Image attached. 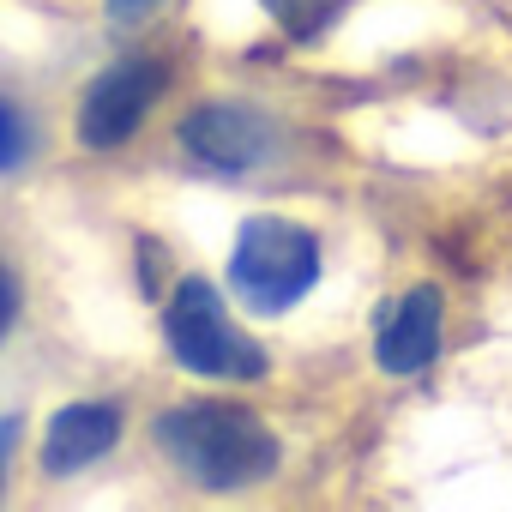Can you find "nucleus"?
I'll return each mask as SVG.
<instances>
[{
  "mask_svg": "<svg viewBox=\"0 0 512 512\" xmlns=\"http://www.w3.org/2000/svg\"><path fill=\"white\" fill-rule=\"evenodd\" d=\"M157 452L199 488L211 494H235V488H260L278 476L284 446L278 434L241 410V404H217V398H193L157 416Z\"/></svg>",
  "mask_w": 512,
  "mask_h": 512,
  "instance_id": "obj_1",
  "label": "nucleus"
},
{
  "mask_svg": "<svg viewBox=\"0 0 512 512\" xmlns=\"http://www.w3.org/2000/svg\"><path fill=\"white\" fill-rule=\"evenodd\" d=\"M314 284H320V241H314V229H302L290 217H247L235 229L229 290L241 296V308L278 320L296 302H308Z\"/></svg>",
  "mask_w": 512,
  "mask_h": 512,
  "instance_id": "obj_2",
  "label": "nucleus"
},
{
  "mask_svg": "<svg viewBox=\"0 0 512 512\" xmlns=\"http://www.w3.org/2000/svg\"><path fill=\"white\" fill-rule=\"evenodd\" d=\"M163 338H169V356L187 374H205V380H260L266 374V350L253 338H241L223 296L205 278L175 284V296L163 308Z\"/></svg>",
  "mask_w": 512,
  "mask_h": 512,
  "instance_id": "obj_3",
  "label": "nucleus"
},
{
  "mask_svg": "<svg viewBox=\"0 0 512 512\" xmlns=\"http://www.w3.org/2000/svg\"><path fill=\"white\" fill-rule=\"evenodd\" d=\"M163 91H169V67L163 61H145V55L115 61L79 97V145L85 151H121L145 127V115L157 109Z\"/></svg>",
  "mask_w": 512,
  "mask_h": 512,
  "instance_id": "obj_4",
  "label": "nucleus"
},
{
  "mask_svg": "<svg viewBox=\"0 0 512 512\" xmlns=\"http://www.w3.org/2000/svg\"><path fill=\"white\" fill-rule=\"evenodd\" d=\"M181 151L217 175H253L278 157V127L247 103H199L181 115Z\"/></svg>",
  "mask_w": 512,
  "mask_h": 512,
  "instance_id": "obj_5",
  "label": "nucleus"
},
{
  "mask_svg": "<svg viewBox=\"0 0 512 512\" xmlns=\"http://www.w3.org/2000/svg\"><path fill=\"white\" fill-rule=\"evenodd\" d=\"M440 326H446V302L434 284H416L386 320H380V338H374V362L386 374H422L434 356H440Z\"/></svg>",
  "mask_w": 512,
  "mask_h": 512,
  "instance_id": "obj_6",
  "label": "nucleus"
},
{
  "mask_svg": "<svg viewBox=\"0 0 512 512\" xmlns=\"http://www.w3.org/2000/svg\"><path fill=\"white\" fill-rule=\"evenodd\" d=\"M115 440H121V410H115V404H97V398L67 404V410L49 416L43 470H49V476H79V470H91L97 458H109Z\"/></svg>",
  "mask_w": 512,
  "mask_h": 512,
  "instance_id": "obj_7",
  "label": "nucleus"
},
{
  "mask_svg": "<svg viewBox=\"0 0 512 512\" xmlns=\"http://www.w3.org/2000/svg\"><path fill=\"white\" fill-rule=\"evenodd\" d=\"M31 151H37V127H31V115H25L19 103L0 97V175L25 169V163H31Z\"/></svg>",
  "mask_w": 512,
  "mask_h": 512,
  "instance_id": "obj_8",
  "label": "nucleus"
},
{
  "mask_svg": "<svg viewBox=\"0 0 512 512\" xmlns=\"http://www.w3.org/2000/svg\"><path fill=\"white\" fill-rule=\"evenodd\" d=\"M260 7H266L290 37H314V31L326 25V13H332V0H260Z\"/></svg>",
  "mask_w": 512,
  "mask_h": 512,
  "instance_id": "obj_9",
  "label": "nucleus"
},
{
  "mask_svg": "<svg viewBox=\"0 0 512 512\" xmlns=\"http://www.w3.org/2000/svg\"><path fill=\"white\" fill-rule=\"evenodd\" d=\"M13 320H19V272H13L7 260H0V344H7Z\"/></svg>",
  "mask_w": 512,
  "mask_h": 512,
  "instance_id": "obj_10",
  "label": "nucleus"
},
{
  "mask_svg": "<svg viewBox=\"0 0 512 512\" xmlns=\"http://www.w3.org/2000/svg\"><path fill=\"white\" fill-rule=\"evenodd\" d=\"M163 7V0H109V19L115 25H139V19H151Z\"/></svg>",
  "mask_w": 512,
  "mask_h": 512,
  "instance_id": "obj_11",
  "label": "nucleus"
},
{
  "mask_svg": "<svg viewBox=\"0 0 512 512\" xmlns=\"http://www.w3.org/2000/svg\"><path fill=\"white\" fill-rule=\"evenodd\" d=\"M19 446V416H0V488H7V458Z\"/></svg>",
  "mask_w": 512,
  "mask_h": 512,
  "instance_id": "obj_12",
  "label": "nucleus"
}]
</instances>
